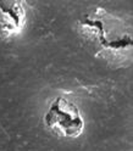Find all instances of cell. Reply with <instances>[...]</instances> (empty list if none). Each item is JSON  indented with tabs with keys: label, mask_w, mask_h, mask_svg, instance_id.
Instances as JSON below:
<instances>
[{
	"label": "cell",
	"mask_w": 133,
	"mask_h": 151,
	"mask_svg": "<svg viewBox=\"0 0 133 151\" xmlns=\"http://www.w3.org/2000/svg\"><path fill=\"white\" fill-rule=\"evenodd\" d=\"M45 124L65 138L82 134L84 122L78 107L65 98H56L45 113Z\"/></svg>",
	"instance_id": "obj_1"
},
{
	"label": "cell",
	"mask_w": 133,
	"mask_h": 151,
	"mask_svg": "<svg viewBox=\"0 0 133 151\" xmlns=\"http://www.w3.org/2000/svg\"><path fill=\"white\" fill-rule=\"evenodd\" d=\"M25 22V9L18 1H0V29L7 34L21 31Z\"/></svg>",
	"instance_id": "obj_2"
}]
</instances>
